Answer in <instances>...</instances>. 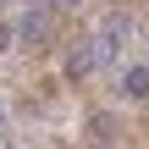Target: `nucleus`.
I'll list each match as a JSON object with an SVG mask.
<instances>
[{"mask_svg": "<svg viewBox=\"0 0 149 149\" xmlns=\"http://www.w3.org/2000/svg\"><path fill=\"white\" fill-rule=\"evenodd\" d=\"M122 94L127 100H149V66H127L122 72Z\"/></svg>", "mask_w": 149, "mask_h": 149, "instance_id": "nucleus-4", "label": "nucleus"}, {"mask_svg": "<svg viewBox=\"0 0 149 149\" xmlns=\"http://www.w3.org/2000/svg\"><path fill=\"white\" fill-rule=\"evenodd\" d=\"M55 6H66V11H72V6H83V0H55Z\"/></svg>", "mask_w": 149, "mask_h": 149, "instance_id": "nucleus-7", "label": "nucleus"}, {"mask_svg": "<svg viewBox=\"0 0 149 149\" xmlns=\"http://www.w3.org/2000/svg\"><path fill=\"white\" fill-rule=\"evenodd\" d=\"M88 127H94V138H100V144H105V138H111V133H116V116H105V111H100V116H94V122H88Z\"/></svg>", "mask_w": 149, "mask_h": 149, "instance_id": "nucleus-5", "label": "nucleus"}, {"mask_svg": "<svg viewBox=\"0 0 149 149\" xmlns=\"http://www.w3.org/2000/svg\"><path fill=\"white\" fill-rule=\"evenodd\" d=\"M17 50V22H0V55Z\"/></svg>", "mask_w": 149, "mask_h": 149, "instance_id": "nucleus-6", "label": "nucleus"}, {"mask_svg": "<svg viewBox=\"0 0 149 149\" xmlns=\"http://www.w3.org/2000/svg\"><path fill=\"white\" fill-rule=\"evenodd\" d=\"M94 66H100V55H94V39H83V44H72V50H66V77H72V83H77V77H88Z\"/></svg>", "mask_w": 149, "mask_h": 149, "instance_id": "nucleus-3", "label": "nucleus"}, {"mask_svg": "<svg viewBox=\"0 0 149 149\" xmlns=\"http://www.w3.org/2000/svg\"><path fill=\"white\" fill-rule=\"evenodd\" d=\"M50 33H55V22H50V11H44V6H33V11L17 22V39H22V50H44V44H50Z\"/></svg>", "mask_w": 149, "mask_h": 149, "instance_id": "nucleus-2", "label": "nucleus"}, {"mask_svg": "<svg viewBox=\"0 0 149 149\" xmlns=\"http://www.w3.org/2000/svg\"><path fill=\"white\" fill-rule=\"evenodd\" d=\"M127 33H133V22H127L122 11H111V17L100 22V39H94V55H100V61H116V55H122V44H127Z\"/></svg>", "mask_w": 149, "mask_h": 149, "instance_id": "nucleus-1", "label": "nucleus"}]
</instances>
